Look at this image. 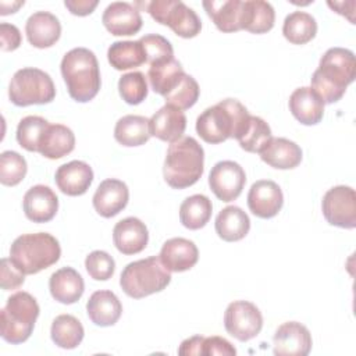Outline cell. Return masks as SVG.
Here are the masks:
<instances>
[{
	"label": "cell",
	"instance_id": "1",
	"mask_svg": "<svg viewBox=\"0 0 356 356\" xmlns=\"http://www.w3.org/2000/svg\"><path fill=\"white\" fill-rule=\"evenodd\" d=\"M356 60L353 51L343 47H331L320 58L318 68L312 75V89L324 104L338 102L355 81Z\"/></svg>",
	"mask_w": 356,
	"mask_h": 356
},
{
	"label": "cell",
	"instance_id": "2",
	"mask_svg": "<svg viewBox=\"0 0 356 356\" xmlns=\"http://www.w3.org/2000/svg\"><path fill=\"white\" fill-rule=\"evenodd\" d=\"M250 114L235 99H224L207 107L196 120V132L207 143L216 145L228 138L241 139L248 129Z\"/></svg>",
	"mask_w": 356,
	"mask_h": 356
},
{
	"label": "cell",
	"instance_id": "3",
	"mask_svg": "<svg viewBox=\"0 0 356 356\" xmlns=\"http://www.w3.org/2000/svg\"><path fill=\"white\" fill-rule=\"evenodd\" d=\"M204 150L192 136H182L172 142L165 154L163 174L165 182L174 189L195 185L203 174Z\"/></svg>",
	"mask_w": 356,
	"mask_h": 356
},
{
	"label": "cell",
	"instance_id": "4",
	"mask_svg": "<svg viewBox=\"0 0 356 356\" xmlns=\"http://www.w3.org/2000/svg\"><path fill=\"white\" fill-rule=\"evenodd\" d=\"M61 75L70 96L78 103L92 100L100 90V71L95 53L86 47H75L61 60Z\"/></svg>",
	"mask_w": 356,
	"mask_h": 356
},
{
	"label": "cell",
	"instance_id": "5",
	"mask_svg": "<svg viewBox=\"0 0 356 356\" xmlns=\"http://www.w3.org/2000/svg\"><path fill=\"white\" fill-rule=\"evenodd\" d=\"M60 256L58 241L47 232L19 235L10 248V260L25 275L36 274L53 266Z\"/></svg>",
	"mask_w": 356,
	"mask_h": 356
},
{
	"label": "cell",
	"instance_id": "6",
	"mask_svg": "<svg viewBox=\"0 0 356 356\" xmlns=\"http://www.w3.org/2000/svg\"><path fill=\"white\" fill-rule=\"evenodd\" d=\"M39 312V305L31 293H13L0 312L1 338L13 345L25 342L35 328Z\"/></svg>",
	"mask_w": 356,
	"mask_h": 356
},
{
	"label": "cell",
	"instance_id": "7",
	"mask_svg": "<svg viewBox=\"0 0 356 356\" xmlns=\"http://www.w3.org/2000/svg\"><path fill=\"white\" fill-rule=\"evenodd\" d=\"M171 282L168 271L160 257L150 256L127 264L120 277L122 291L134 299H142L152 293L163 291Z\"/></svg>",
	"mask_w": 356,
	"mask_h": 356
},
{
	"label": "cell",
	"instance_id": "8",
	"mask_svg": "<svg viewBox=\"0 0 356 356\" xmlns=\"http://www.w3.org/2000/svg\"><path fill=\"white\" fill-rule=\"evenodd\" d=\"M56 96V88L50 75L39 68L26 67L18 70L8 86V97L13 104L25 107L31 104L50 103Z\"/></svg>",
	"mask_w": 356,
	"mask_h": 356
},
{
	"label": "cell",
	"instance_id": "9",
	"mask_svg": "<svg viewBox=\"0 0 356 356\" xmlns=\"http://www.w3.org/2000/svg\"><path fill=\"white\" fill-rule=\"evenodd\" d=\"M136 4L143 6L156 22L170 26L181 38L191 39L200 33V18L191 7L179 0H153Z\"/></svg>",
	"mask_w": 356,
	"mask_h": 356
},
{
	"label": "cell",
	"instance_id": "10",
	"mask_svg": "<svg viewBox=\"0 0 356 356\" xmlns=\"http://www.w3.org/2000/svg\"><path fill=\"white\" fill-rule=\"evenodd\" d=\"M227 332L241 342L257 337L263 327V316L256 305L248 300H235L227 306L224 313Z\"/></svg>",
	"mask_w": 356,
	"mask_h": 356
},
{
	"label": "cell",
	"instance_id": "11",
	"mask_svg": "<svg viewBox=\"0 0 356 356\" xmlns=\"http://www.w3.org/2000/svg\"><path fill=\"white\" fill-rule=\"evenodd\" d=\"M324 218L335 227L353 229L356 227V193L355 189L338 185L328 189L321 202Z\"/></svg>",
	"mask_w": 356,
	"mask_h": 356
},
{
	"label": "cell",
	"instance_id": "12",
	"mask_svg": "<svg viewBox=\"0 0 356 356\" xmlns=\"http://www.w3.org/2000/svg\"><path fill=\"white\" fill-rule=\"evenodd\" d=\"M246 184L245 170L235 161L224 160L214 164L209 174V185L217 199L232 202L238 199Z\"/></svg>",
	"mask_w": 356,
	"mask_h": 356
},
{
	"label": "cell",
	"instance_id": "13",
	"mask_svg": "<svg viewBox=\"0 0 356 356\" xmlns=\"http://www.w3.org/2000/svg\"><path fill=\"white\" fill-rule=\"evenodd\" d=\"M284 204V195L278 184L270 179L256 181L248 193V207L259 218H273Z\"/></svg>",
	"mask_w": 356,
	"mask_h": 356
},
{
	"label": "cell",
	"instance_id": "14",
	"mask_svg": "<svg viewBox=\"0 0 356 356\" xmlns=\"http://www.w3.org/2000/svg\"><path fill=\"white\" fill-rule=\"evenodd\" d=\"M274 355L278 356H306L312 349V335L309 330L298 321L281 324L273 338Z\"/></svg>",
	"mask_w": 356,
	"mask_h": 356
},
{
	"label": "cell",
	"instance_id": "15",
	"mask_svg": "<svg viewBox=\"0 0 356 356\" xmlns=\"http://www.w3.org/2000/svg\"><path fill=\"white\" fill-rule=\"evenodd\" d=\"M102 22L114 36H131L140 31L143 21L136 7L129 3L114 1L106 7Z\"/></svg>",
	"mask_w": 356,
	"mask_h": 356
},
{
	"label": "cell",
	"instance_id": "16",
	"mask_svg": "<svg viewBox=\"0 0 356 356\" xmlns=\"http://www.w3.org/2000/svg\"><path fill=\"white\" fill-rule=\"evenodd\" d=\"M129 199V191L125 182L108 178L100 182L93 195V207L104 218H111L122 211Z\"/></svg>",
	"mask_w": 356,
	"mask_h": 356
},
{
	"label": "cell",
	"instance_id": "17",
	"mask_svg": "<svg viewBox=\"0 0 356 356\" xmlns=\"http://www.w3.org/2000/svg\"><path fill=\"white\" fill-rule=\"evenodd\" d=\"M217 29L229 33L243 29L245 1L242 0H206L202 3Z\"/></svg>",
	"mask_w": 356,
	"mask_h": 356
},
{
	"label": "cell",
	"instance_id": "18",
	"mask_svg": "<svg viewBox=\"0 0 356 356\" xmlns=\"http://www.w3.org/2000/svg\"><path fill=\"white\" fill-rule=\"evenodd\" d=\"M24 213L33 222H47L54 218L58 210V197L46 185H35L24 195Z\"/></svg>",
	"mask_w": 356,
	"mask_h": 356
},
{
	"label": "cell",
	"instance_id": "19",
	"mask_svg": "<svg viewBox=\"0 0 356 356\" xmlns=\"http://www.w3.org/2000/svg\"><path fill=\"white\" fill-rule=\"evenodd\" d=\"M113 241L122 254H136L146 248L149 232L145 222L139 218L127 217L114 225Z\"/></svg>",
	"mask_w": 356,
	"mask_h": 356
},
{
	"label": "cell",
	"instance_id": "20",
	"mask_svg": "<svg viewBox=\"0 0 356 356\" xmlns=\"http://www.w3.org/2000/svg\"><path fill=\"white\" fill-rule=\"evenodd\" d=\"M163 266L172 273L191 270L199 259L197 246L185 238H171L161 246L159 254Z\"/></svg>",
	"mask_w": 356,
	"mask_h": 356
},
{
	"label": "cell",
	"instance_id": "21",
	"mask_svg": "<svg viewBox=\"0 0 356 356\" xmlns=\"http://www.w3.org/2000/svg\"><path fill=\"white\" fill-rule=\"evenodd\" d=\"M186 128V117L182 110L170 104L159 108L149 118L150 135L163 142H175L182 138Z\"/></svg>",
	"mask_w": 356,
	"mask_h": 356
},
{
	"label": "cell",
	"instance_id": "22",
	"mask_svg": "<svg viewBox=\"0 0 356 356\" xmlns=\"http://www.w3.org/2000/svg\"><path fill=\"white\" fill-rule=\"evenodd\" d=\"M54 179L63 193L68 196H81L93 182V170L85 161L72 160L57 168Z\"/></svg>",
	"mask_w": 356,
	"mask_h": 356
},
{
	"label": "cell",
	"instance_id": "23",
	"mask_svg": "<svg viewBox=\"0 0 356 356\" xmlns=\"http://www.w3.org/2000/svg\"><path fill=\"white\" fill-rule=\"evenodd\" d=\"M25 33L28 42L38 49H46L53 46L61 35V25L56 15L47 11L33 13L26 24Z\"/></svg>",
	"mask_w": 356,
	"mask_h": 356
},
{
	"label": "cell",
	"instance_id": "24",
	"mask_svg": "<svg viewBox=\"0 0 356 356\" xmlns=\"http://www.w3.org/2000/svg\"><path fill=\"white\" fill-rule=\"evenodd\" d=\"M288 104L292 115L303 125H316L323 120L324 102L310 86L295 89Z\"/></svg>",
	"mask_w": 356,
	"mask_h": 356
},
{
	"label": "cell",
	"instance_id": "25",
	"mask_svg": "<svg viewBox=\"0 0 356 356\" xmlns=\"http://www.w3.org/2000/svg\"><path fill=\"white\" fill-rule=\"evenodd\" d=\"M49 289L54 300L64 305H72L83 295L85 282L75 268L63 267L51 274Z\"/></svg>",
	"mask_w": 356,
	"mask_h": 356
},
{
	"label": "cell",
	"instance_id": "26",
	"mask_svg": "<svg viewBox=\"0 0 356 356\" xmlns=\"http://www.w3.org/2000/svg\"><path fill=\"white\" fill-rule=\"evenodd\" d=\"M86 313L90 321L99 327L114 325L122 313V305L111 291H96L86 303Z\"/></svg>",
	"mask_w": 356,
	"mask_h": 356
},
{
	"label": "cell",
	"instance_id": "27",
	"mask_svg": "<svg viewBox=\"0 0 356 356\" xmlns=\"http://www.w3.org/2000/svg\"><path fill=\"white\" fill-rule=\"evenodd\" d=\"M259 154L264 163L278 170L295 168L302 161V149L286 138H271Z\"/></svg>",
	"mask_w": 356,
	"mask_h": 356
},
{
	"label": "cell",
	"instance_id": "28",
	"mask_svg": "<svg viewBox=\"0 0 356 356\" xmlns=\"http://www.w3.org/2000/svg\"><path fill=\"white\" fill-rule=\"evenodd\" d=\"M216 232L225 242L243 239L250 229L249 216L238 206L224 207L216 217Z\"/></svg>",
	"mask_w": 356,
	"mask_h": 356
},
{
	"label": "cell",
	"instance_id": "29",
	"mask_svg": "<svg viewBox=\"0 0 356 356\" xmlns=\"http://www.w3.org/2000/svg\"><path fill=\"white\" fill-rule=\"evenodd\" d=\"M74 147L75 135L68 127L63 124H49L43 134L38 153L46 159L57 160L70 154Z\"/></svg>",
	"mask_w": 356,
	"mask_h": 356
},
{
	"label": "cell",
	"instance_id": "30",
	"mask_svg": "<svg viewBox=\"0 0 356 356\" xmlns=\"http://www.w3.org/2000/svg\"><path fill=\"white\" fill-rule=\"evenodd\" d=\"M149 118L143 115L128 114L121 117L114 128L115 140L127 147L145 145L150 139Z\"/></svg>",
	"mask_w": 356,
	"mask_h": 356
},
{
	"label": "cell",
	"instance_id": "31",
	"mask_svg": "<svg viewBox=\"0 0 356 356\" xmlns=\"http://www.w3.org/2000/svg\"><path fill=\"white\" fill-rule=\"evenodd\" d=\"M107 58L111 67L118 71L140 67L146 63V54L139 40L114 42L107 50Z\"/></svg>",
	"mask_w": 356,
	"mask_h": 356
},
{
	"label": "cell",
	"instance_id": "32",
	"mask_svg": "<svg viewBox=\"0 0 356 356\" xmlns=\"http://www.w3.org/2000/svg\"><path fill=\"white\" fill-rule=\"evenodd\" d=\"M213 213L211 200L206 195H192L179 206V221L188 229L203 228Z\"/></svg>",
	"mask_w": 356,
	"mask_h": 356
},
{
	"label": "cell",
	"instance_id": "33",
	"mask_svg": "<svg viewBox=\"0 0 356 356\" xmlns=\"http://www.w3.org/2000/svg\"><path fill=\"white\" fill-rule=\"evenodd\" d=\"M184 68L181 63L171 58L164 63L152 64L147 71V79L153 92L161 95L163 97L177 86L184 75Z\"/></svg>",
	"mask_w": 356,
	"mask_h": 356
},
{
	"label": "cell",
	"instance_id": "34",
	"mask_svg": "<svg viewBox=\"0 0 356 356\" xmlns=\"http://www.w3.org/2000/svg\"><path fill=\"white\" fill-rule=\"evenodd\" d=\"M282 33L292 44H305L317 33V22L313 15L305 11H293L284 19Z\"/></svg>",
	"mask_w": 356,
	"mask_h": 356
},
{
	"label": "cell",
	"instance_id": "35",
	"mask_svg": "<svg viewBox=\"0 0 356 356\" xmlns=\"http://www.w3.org/2000/svg\"><path fill=\"white\" fill-rule=\"evenodd\" d=\"M50 335L53 342L63 349L76 348L85 335L81 321L71 314H60L53 320Z\"/></svg>",
	"mask_w": 356,
	"mask_h": 356
},
{
	"label": "cell",
	"instance_id": "36",
	"mask_svg": "<svg viewBox=\"0 0 356 356\" xmlns=\"http://www.w3.org/2000/svg\"><path fill=\"white\" fill-rule=\"evenodd\" d=\"M275 11L268 1L245 0L243 29L252 33H266L273 29Z\"/></svg>",
	"mask_w": 356,
	"mask_h": 356
},
{
	"label": "cell",
	"instance_id": "37",
	"mask_svg": "<svg viewBox=\"0 0 356 356\" xmlns=\"http://www.w3.org/2000/svg\"><path fill=\"white\" fill-rule=\"evenodd\" d=\"M49 124V121L39 115L24 117L17 127V142L28 152H39L43 134Z\"/></svg>",
	"mask_w": 356,
	"mask_h": 356
},
{
	"label": "cell",
	"instance_id": "38",
	"mask_svg": "<svg viewBox=\"0 0 356 356\" xmlns=\"http://www.w3.org/2000/svg\"><path fill=\"white\" fill-rule=\"evenodd\" d=\"M273 138L270 125L257 115H250L245 134L238 139L239 146L249 153H260Z\"/></svg>",
	"mask_w": 356,
	"mask_h": 356
},
{
	"label": "cell",
	"instance_id": "39",
	"mask_svg": "<svg viewBox=\"0 0 356 356\" xmlns=\"http://www.w3.org/2000/svg\"><path fill=\"white\" fill-rule=\"evenodd\" d=\"M199 93L200 89L196 79L188 74H184L177 86L164 96V100L165 104L179 110H188L197 102Z\"/></svg>",
	"mask_w": 356,
	"mask_h": 356
},
{
	"label": "cell",
	"instance_id": "40",
	"mask_svg": "<svg viewBox=\"0 0 356 356\" xmlns=\"http://www.w3.org/2000/svg\"><path fill=\"white\" fill-rule=\"evenodd\" d=\"M28 165L25 159L13 150H6L0 154V182L6 186L18 185L26 174Z\"/></svg>",
	"mask_w": 356,
	"mask_h": 356
},
{
	"label": "cell",
	"instance_id": "41",
	"mask_svg": "<svg viewBox=\"0 0 356 356\" xmlns=\"http://www.w3.org/2000/svg\"><path fill=\"white\" fill-rule=\"evenodd\" d=\"M118 92L122 100L128 104H139L147 96V81L145 74L132 71L124 74L118 81Z\"/></svg>",
	"mask_w": 356,
	"mask_h": 356
},
{
	"label": "cell",
	"instance_id": "42",
	"mask_svg": "<svg viewBox=\"0 0 356 356\" xmlns=\"http://www.w3.org/2000/svg\"><path fill=\"white\" fill-rule=\"evenodd\" d=\"M146 54V63L157 64L174 58V49L171 43L161 35L150 33L139 39Z\"/></svg>",
	"mask_w": 356,
	"mask_h": 356
},
{
	"label": "cell",
	"instance_id": "43",
	"mask_svg": "<svg viewBox=\"0 0 356 356\" xmlns=\"http://www.w3.org/2000/svg\"><path fill=\"white\" fill-rule=\"evenodd\" d=\"M88 274L96 281H106L113 277L115 270L114 259L104 250H93L85 259Z\"/></svg>",
	"mask_w": 356,
	"mask_h": 356
},
{
	"label": "cell",
	"instance_id": "44",
	"mask_svg": "<svg viewBox=\"0 0 356 356\" xmlns=\"http://www.w3.org/2000/svg\"><path fill=\"white\" fill-rule=\"evenodd\" d=\"M1 288L4 291H13L19 288L25 281V274L21 273L14 263L10 260V257L1 259Z\"/></svg>",
	"mask_w": 356,
	"mask_h": 356
},
{
	"label": "cell",
	"instance_id": "45",
	"mask_svg": "<svg viewBox=\"0 0 356 356\" xmlns=\"http://www.w3.org/2000/svg\"><path fill=\"white\" fill-rule=\"evenodd\" d=\"M202 355L213 356V355H224V356H235L236 349L234 345L222 337H204L202 345Z\"/></svg>",
	"mask_w": 356,
	"mask_h": 356
},
{
	"label": "cell",
	"instance_id": "46",
	"mask_svg": "<svg viewBox=\"0 0 356 356\" xmlns=\"http://www.w3.org/2000/svg\"><path fill=\"white\" fill-rule=\"evenodd\" d=\"M0 40H1L3 51H13V50L18 49L21 44V32L15 25L1 22L0 24Z\"/></svg>",
	"mask_w": 356,
	"mask_h": 356
},
{
	"label": "cell",
	"instance_id": "47",
	"mask_svg": "<svg viewBox=\"0 0 356 356\" xmlns=\"http://www.w3.org/2000/svg\"><path fill=\"white\" fill-rule=\"evenodd\" d=\"M97 0H65L64 6L70 10L71 14L78 17H85L93 13V10L97 7Z\"/></svg>",
	"mask_w": 356,
	"mask_h": 356
},
{
	"label": "cell",
	"instance_id": "48",
	"mask_svg": "<svg viewBox=\"0 0 356 356\" xmlns=\"http://www.w3.org/2000/svg\"><path fill=\"white\" fill-rule=\"evenodd\" d=\"M203 338L202 335H193L191 338H186L185 341L181 342L178 348V353L182 356H189V355H202V345H203Z\"/></svg>",
	"mask_w": 356,
	"mask_h": 356
},
{
	"label": "cell",
	"instance_id": "49",
	"mask_svg": "<svg viewBox=\"0 0 356 356\" xmlns=\"http://www.w3.org/2000/svg\"><path fill=\"white\" fill-rule=\"evenodd\" d=\"M21 6H24V0L22 1H14V3H6V1H1L0 3V7H1V11H0V14L1 15H7V14H13V13H15Z\"/></svg>",
	"mask_w": 356,
	"mask_h": 356
}]
</instances>
